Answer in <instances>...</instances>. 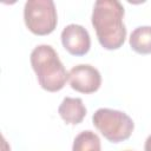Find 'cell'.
Masks as SVG:
<instances>
[{"instance_id":"6da1fadb","label":"cell","mask_w":151,"mask_h":151,"mask_svg":"<svg viewBox=\"0 0 151 151\" xmlns=\"http://www.w3.org/2000/svg\"><path fill=\"white\" fill-rule=\"evenodd\" d=\"M124 7L117 0H98L94 2L91 22L101 47L112 51L123 46L126 27L123 22Z\"/></svg>"},{"instance_id":"7a4b0ae2","label":"cell","mask_w":151,"mask_h":151,"mask_svg":"<svg viewBox=\"0 0 151 151\" xmlns=\"http://www.w3.org/2000/svg\"><path fill=\"white\" fill-rule=\"evenodd\" d=\"M29 60L41 88L47 92H58L64 88L68 80V72L51 45L42 44L34 47Z\"/></svg>"},{"instance_id":"3957f363","label":"cell","mask_w":151,"mask_h":151,"mask_svg":"<svg viewBox=\"0 0 151 151\" xmlns=\"http://www.w3.org/2000/svg\"><path fill=\"white\" fill-rule=\"evenodd\" d=\"M96 129L111 143H120L130 138L134 123L130 116L119 110L101 107L92 116Z\"/></svg>"},{"instance_id":"277c9868","label":"cell","mask_w":151,"mask_h":151,"mask_svg":"<svg viewBox=\"0 0 151 151\" xmlns=\"http://www.w3.org/2000/svg\"><path fill=\"white\" fill-rule=\"evenodd\" d=\"M25 25L35 35L51 34L58 24L55 5L52 0H28L24 7Z\"/></svg>"},{"instance_id":"5b68a950","label":"cell","mask_w":151,"mask_h":151,"mask_svg":"<svg viewBox=\"0 0 151 151\" xmlns=\"http://www.w3.org/2000/svg\"><path fill=\"white\" fill-rule=\"evenodd\" d=\"M68 80L74 91L85 94L97 92L101 85L100 72L88 64L73 66L68 72Z\"/></svg>"},{"instance_id":"8992f818","label":"cell","mask_w":151,"mask_h":151,"mask_svg":"<svg viewBox=\"0 0 151 151\" xmlns=\"http://www.w3.org/2000/svg\"><path fill=\"white\" fill-rule=\"evenodd\" d=\"M61 44L72 55H85L91 47V38L85 27L77 24H70L61 31Z\"/></svg>"},{"instance_id":"52a82bcc","label":"cell","mask_w":151,"mask_h":151,"mask_svg":"<svg viewBox=\"0 0 151 151\" xmlns=\"http://www.w3.org/2000/svg\"><path fill=\"white\" fill-rule=\"evenodd\" d=\"M86 107L80 98L66 97L58 107V113L66 124L77 125L83 122L86 116Z\"/></svg>"},{"instance_id":"ba28073f","label":"cell","mask_w":151,"mask_h":151,"mask_svg":"<svg viewBox=\"0 0 151 151\" xmlns=\"http://www.w3.org/2000/svg\"><path fill=\"white\" fill-rule=\"evenodd\" d=\"M129 44L138 54H151V26L134 28L130 34Z\"/></svg>"},{"instance_id":"9c48e42d","label":"cell","mask_w":151,"mask_h":151,"mask_svg":"<svg viewBox=\"0 0 151 151\" xmlns=\"http://www.w3.org/2000/svg\"><path fill=\"white\" fill-rule=\"evenodd\" d=\"M72 151H101L100 138L91 130L83 131L74 138Z\"/></svg>"},{"instance_id":"30bf717a","label":"cell","mask_w":151,"mask_h":151,"mask_svg":"<svg viewBox=\"0 0 151 151\" xmlns=\"http://www.w3.org/2000/svg\"><path fill=\"white\" fill-rule=\"evenodd\" d=\"M144 150H145V151H151V134H150V136L146 138V140H145Z\"/></svg>"},{"instance_id":"8fae6325","label":"cell","mask_w":151,"mask_h":151,"mask_svg":"<svg viewBox=\"0 0 151 151\" xmlns=\"http://www.w3.org/2000/svg\"><path fill=\"white\" fill-rule=\"evenodd\" d=\"M126 151H131V150H126Z\"/></svg>"}]
</instances>
